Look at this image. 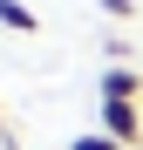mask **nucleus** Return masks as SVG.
<instances>
[{"label":"nucleus","instance_id":"3","mask_svg":"<svg viewBox=\"0 0 143 150\" xmlns=\"http://www.w3.org/2000/svg\"><path fill=\"white\" fill-rule=\"evenodd\" d=\"M0 28H14V34H41V14L20 7V0H0Z\"/></svg>","mask_w":143,"mask_h":150},{"label":"nucleus","instance_id":"5","mask_svg":"<svg viewBox=\"0 0 143 150\" xmlns=\"http://www.w3.org/2000/svg\"><path fill=\"white\" fill-rule=\"evenodd\" d=\"M102 14L109 21H136V0H102Z\"/></svg>","mask_w":143,"mask_h":150},{"label":"nucleus","instance_id":"4","mask_svg":"<svg viewBox=\"0 0 143 150\" xmlns=\"http://www.w3.org/2000/svg\"><path fill=\"white\" fill-rule=\"evenodd\" d=\"M68 150H123V143H116V137H102V130H95V137H75V143H68Z\"/></svg>","mask_w":143,"mask_h":150},{"label":"nucleus","instance_id":"1","mask_svg":"<svg viewBox=\"0 0 143 150\" xmlns=\"http://www.w3.org/2000/svg\"><path fill=\"white\" fill-rule=\"evenodd\" d=\"M102 137H116L123 150H136L143 143V109L136 103H102Z\"/></svg>","mask_w":143,"mask_h":150},{"label":"nucleus","instance_id":"2","mask_svg":"<svg viewBox=\"0 0 143 150\" xmlns=\"http://www.w3.org/2000/svg\"><path fill=\"white\" fill-rule=\"evenodd\" d=\"M136 96H143V75L130 62H109L102 68V103H136Z\"/></svg>","mask_w":143,"mask_h":150},{"label":"nucleus","instance_id":"6","mask_svg":"<svg viewBox=\"0 0 143 150\" xmlns=\"http://www.w3.org/2000/svg\"><path fill=\"white\" fill-rule=\"evenodd\" d=\"M0 143H14V123H7V109H0Z\"/></svg>","mask_w":143,"mask_h":150}]
</instances>
